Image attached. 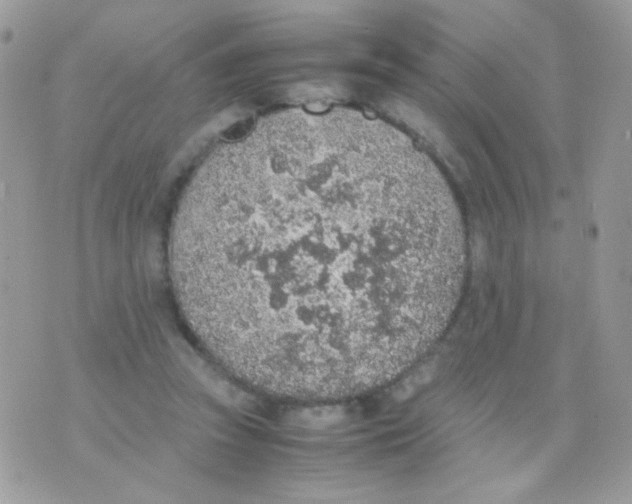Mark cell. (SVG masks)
Masks as SVG:
<instances>
[{"label": "cell", "instance_id": "obj_1", "mask_svg": "<svg viewBox=\"0 0 632 504\" xmlns=\"http://www.w3.org/2000/svg\"><path fill=\"white\" fill-rule=\"evenodd\" d=\"M174 293L207 353L261 394L361 396L437 342L466 240L432 161L384 128L267 135L211 171L177 214Z\"/></svg>", "mask_w": 632, "mask_h": 504}]
</instances>
